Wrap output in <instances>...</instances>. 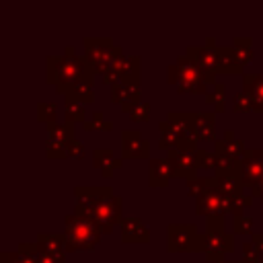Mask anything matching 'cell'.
I'll list each match as a JSON object with an SVG mask.
<instances>
[{"instance_id": "cell-1", "label": "cell", "mask_w": 263, "mask_h": 263, "mask_svg": "<svg viewBox=\"0 0 263 263\" xmlns=\"http://www.w3.org/2000/svg\"><path fill=\"white\" fill-rule=\"evenodd\" d=\"M76 214L90 218L103 232H111L121 218V199L109 187H76Z\"/></svg>"}, {"instance_id": "cell-2", "label": "cell", "mask_w": 263, "mask_h": 263, "mask_svg": "<svg viewBox=\"0 0 263 263\" xmlns=\"http://www.w3.org/2000/svg\"><path fill=\"white\" fill-rule=\"evenodd\" d=\"M92 68L86 60L74 53V47H66L64 55L47 58V82L55 84L58 92H70L80 82H92Z\"/></svg>"}, {"instance_id": "cell-3", "label": "cell", "mask_w": 263, "mask_h": 263, "mask_svg": "<svg viewBox=\"0 0 263 263\" xmlns=\"http://www.w3.org/2000/svg\"><path fill=\"white\" fill-rule=\"evenodd\" d=\"M62 242L66 251H92L101 242V228L86 216L70 214L66 218Z\"/></svg>"}, {"instance_id": "cell-4", "label": "cell", "mask_w": 263, "mask_h": 263, "mask_svg": "<svg viewBox=\"0 0 263 263\" xmlns=\"http://www.w3.org/2000/svg\"><path fill=\"white\" fill-rule=\"evenodd\" d=\"M216 78V74L212 72H203L201 68H197V64L193 60H189L187 55L179 58L177 64H173L168 68V80L173 84L179 86V90L183 92H205V86L212 84ZM208 95V92H205Z\"/></svg>"}, {"instance_id": "cell-5", "label": "cell", "mask_w": 263, "mask_h": 263, "mask_svg": "<svg viewBox=\"0 0 263 263\" xmlns=\"http://www.w3.org/2000/svg\"><path fill=\"white\" fill-rule=\"evenodd\" d=\"M168 251L171 253L205 251V234H197V228L191 224H171L168 226Z\"/></svg>"}, {"instance_id": "cell-6", "label": "cell", "mask_w": 263, "mask_h": 263, "mask_svg": "<svg viewBox=\"0 0 263 263\" xmlns=\"http://www.w3.org/2000/svg\"><path fill=\"white\" fill-rule=\"evenodd\" d=\"M47 156L64 158L70 156V146L74 142V127L72 123H47Z\"/></svg>"}, {"instance_id": "cell-7", "label": "cell", "mask_w": 263, "mask_h": 263, "mask_svg": "<svg viewBox=\"0 0 263 263\" xmlns=\"http://www.w3.org/2000/svg\"><path fill=\"white\" fill-rule=\"evenodd\" d=\"M236 173L242 187L255 189L263 179V150H247L236 166Z\"/></svg>"}, {"instance_id": "cell-8", "label": "cell", "mask_w": 263, "mask_h": 263, "mask_svg": "<svg viewBox=\"0 0 263 263\" xmlns=\"http://www.w3.org/2000/svg\"><path fill=\"white\" fill-rule=\"evenodd\" d=\"M195 210L208 218H224V212L228 210V205H226V195L220 191L218 183H214L210 189L197 195Z\"/></svg>"}, {"instance_id": "cell-9", "label": "cell", "mask_w": 263, "mask_h": 263, "mask_svg": "<svg viewBox=\"0 0 263 263\" xmlns=\"http://www.w3.org/2000/svg\"><path fill=\"white\" fill-rule=\"evenodd\" d=\"M232 251V236L228 232H205V253L214 263H224L222 255Z\"/></svg>"}, {"instance_id": "cell-10", "label": "cell", "mask_w": 263, "mask_h": 263, "mask_svg": "<svg viewBox=\"0 0 263 263\" xmlns=\"http://www.w3.org/2000/svg\"><path fill=\"white\" fill-rule=\"evenodd\" d=\"M111 97H113V103H119L121 109L129 113L132 105L136 101H140V84L134 82V80H117L113 84Z\"/></svg>"}, {"instance_id": "cell-11", "label": "cell", "mask_w": 263, "mask_h": 263, "mask_svg": "<svg viewBox=\"0 0 263 263\" xmlns=\"http://www.w3.org/2000/svg\"><path fill=\"white\" fill-rule=\"evenodd\" d=\"M121 150L125 158H146L150 152V142L140 136V132H123L121 136Z\"/></svg>"}, {"instance_id": "cell-12", "label": "cell", "mask_w": 263, "mask_h": 263, "mask_svg": "<svg viewBox=\"0 0 263 263\" xmlns=\"http://www.w3.org/2000/svg\"><path fill=\"white\" fill-rule=\"evenodd\" d=\"M195 140H214V113H187Z\"/></svg>"}, {"instance_id": "cell-13", "label": "cell", "mask_w": 263, "mask_h": 263, "mask_svg": "<svg viewBox=\"0 0 263 263\" xmlns=\"http://www.w3.org/2000/svg\"><path fill=\"white\" fill-rule=\"evenodd\" d=\"M187 58L197 64L203 72H218V49L212 47H187Z\"/></svg>"}, {"instance_id": "cell-14", "label": "cell", "mask_w": 263, "mask_h": 263, "mask_svg": "<svg viewBox=\"0 0 263 263\" xmlns=\"http://www.w3.org/2000/svg\"><path fill=\"white\" fill-rule=\"evenodd\" d=\"M245 95L253 103V111H263V76L261 74H245L242 78Z\"/></svg>"}, {"instance_id": "cell-15", "label": "cell", "mask_w": 263, "mask_h": 263, "mask_svg": "<svg viewBox=\"0 0 263 263\" xmlns=\"http://www.w3.org/2000/svg\"><path fill=\"white\" fill-rule=\"evenodd\" d=\"M171 177H175V168L168 162V158H152L150 160V185L152 187H164Z\"/></svg>"}, {"instance_id": "cell-16", "label": "cell", "mask_w": 263, "mask_h": 263, "mask_svg": "<svg viewBox=\"0 0 263 263\" xmlns=\"http://www.w3.org/2000/svg\"><path fill=\"white\" fill-rule=\"evenodd\" d=\"M216 152L230 156V158L238 164V162L242 160V156H245L247 148H245V144H242L240 140H236V138H234V134H232V132H226L222 140H216Z\"/></svg>"}, {"instance_id": "cell-17", "label": "cell", "mask_w": 263, "mask_h": 263, "mask_svg": "<svg viewBox=\"0 0 263 263\" xmlns=\"http://www.w3.org/2000/svg\"><path fill=\"white\" fill-rule=\"evenodd\" d=\"M37 249L58 261H64V242H62V236H55V234H39L37 236Z\"/></svg>"}, {"instance_id": "cell-18", "label": "cell", "mask_w": 263, "mask_h": 263, "mask_svg": "<svg viewBox=\"0 0 263 263\" xmlns=\"http://www.w3.org/2000/svg\"><path fill=\"white\" fill-rule=\"evenodd\" d=\"M121 236L125 242H146L150 238L148 230L142 226L138 218H127L121 222Z\"/></svg>"}, {"instance_id": "cell-19", "label": "cell", "mask_w": 263, "mask_h": 263, "mask_svg": "<svg viewBox=\"0 0 263 263\" xmlns=\"http://www.w3.org/2000/svg\"><path fill=\"white\" fill-rule=\"evenodd\" d=\"M240 70H242V66L238 64L232 47H218V72L238 74Z\"/></svg>"}, {"instance_id": "cell-20", "label": "cell", "mask_w": 263, "mask_h": 263, "mask_svg": "<svg viewBox=\"0 0 263 263\" xmlns=\"http://www.w3.org/2000/svg\"><path fill=\"white\" fill-rule=\"evenodd\" d=\"M92 158H95V166L101 168L105 177H111V171L121 166V158H113L111 150H95Z\"/></svg>"}, {"instance_id": "cell-21", "label": "cell", "mask_w": 263, "mask_h": 263, "mask_svg": "<svg viewBox=\"0 0 263 263\" xmlns=\"http://www.w3.org/2000/svg\"><path fill=\"white\" fill-rule=\"evenodd\" d=\"M232 51L238 60L240 66L249 64L253 60V51H251V39H234V45H232Z\"/></svg>"}, {"instance_id": "cell-22", "label": "cell", "mask_w": 263, "mask_h": 263, "mask_svg": "<svg viewBox=\"0 0 263 263\" xmlns=\"http://www.w3.org/2000/svg\"><path fill=\"white\" fill-rule=\"evenodd\" d=\"M66 115H68V123L82 121L84 119V107H82V103L76 101V99H66Z\"/></svg>"}, {"instance_id": "cell-23", "label": "cell", "mask_w": 263, "mask_h": 263, "mask_svg": "<svg viewBox=\"0 0 263 263\" xmlns=\"http://www.w3.org/2000/svg\"><path fill=\"white\" fill-rule=\"evenodd\" d=\"M205 101L210 105H214V111H218V113L224 111V86L222 84H216L214 90L205 95Z\"/></svg>"}, {"instance_id": "cell-24", "label": "cell", "mask_w": 263, "mask_h": 263, "mask_svg": "<svg viewBox=\"0 0 263 263\" xmlns=\"http://www.w3.org/2000/svg\"><path fill=\"white\" fill-rule=\"evenodd\" d=\"M129 117L134 119V121H146L148 117H150V105L146 103V101H136L134 105H132V109H129Z\"/></svg>"}, {"instance_id": "cell-25", "label": "cell", "mask_w": 263, "mask_h": 263, "mask_svg": "<svg viewBox=\"0 0 263 263\" xmlns=\"http://www.w3.org/2000/svg\"><path fill=\"white\" fill-rule=\"evenodd\" d=\"M37 113H39V121L53 123V117H55V103H41V105L37 107Z\"/></svg>"}, {"instance_id": "cell-26", "label": "cell", "mask_w": 263, "mask_h": 263, "mask_svg": "<svg viewBox=\"0 0 263 263\" xmlns=\"http://www.w3.org/2000/svg\"><path fill=\"white\" fill-rule=\"evenodd\" d=\"M84 127H86V129H95V127H103V129H109V127H111V123L103 121V113H101V111H95V113H92V119L84 121Z\"/></svg>"}, {"instance_id": "cell-27", "label": "cell", "mask_w": 263, "mask_h": 263, "mask_svg": "<svg viewBox=\"0 0 263 263\" xmlns=\"http://www.w3.org/2000/svg\"><path fill=\"white\" fill-rule=\"evenodd\" d=\"M253 226V218H247L245 214H236L234 216V230L236 232H249Z\"/></svg>"}, {"instance_id": "cell-28", "label": "cell", "mask_w": 263, "mask_h": 263, "mask_svg": "<svg viewBox=\"0 0 263 263\" xmlns=\"http://www.w3.org/2000/svg\"><path fill=\"white\" fill-rule=\"evenodd\" d=\"M253 109V103L251 99L245 95V92H238L234 97V111H251Z\"/></svg>"}, {"instance_id": "cell-29", "label": "cell", "mask_w": 263, "mask_h": 263, "mask_svg": "<svg viewBox=\"0 0 263 263\" xmlns=\"http://www.w3.org/2000/svg\"><path fill=\"white\" fill-rule=\"evenodd\" d=\"M0 263H23V257L18 253H2Z\"/></svg>"}, {"instance_id": "cell-30", "label": "cell", "mask_w": 263, "mask_h": 263, "mask_svg": "<svg viewBox=\"0 0 263 263\" xmlns=\"http://www.w3.org/2000/svg\"><path fill=\"white\" fill-rule=\"evenodd\" d=\"M70 156H72V158H82V156H84V146L74 140L72 146H70Z\"/></svg>"}, {"instance_id": "cell-31", "label": "cell", "mask_w": 263, "mask_h": 263, "mask_svg": "<svg viewBox=\"0 0 263 263\" xmlns=\"http://www.w3.org/2000/svg\"><path fill=\"white\" fill-rule=\"evenodd\" d=\"M253 245L263 253V234H253Z\"/></svg>"}, {"instance_id": "cell-32", "label": "cell", "mask_w": 263, "mask_h": 263, "mask_svg": "<svg viewBox=\"0 0 263 263\" xmlns=\"http://www.w3.org/2000/svg\"><path fill=\"white\" fill-rule=\"evenodd\" d=\"M251 191H253V195H257V197H261V199H263V179H261V181H259V185H257L255 189H251Z\"/></svg>"}]
</instances>
